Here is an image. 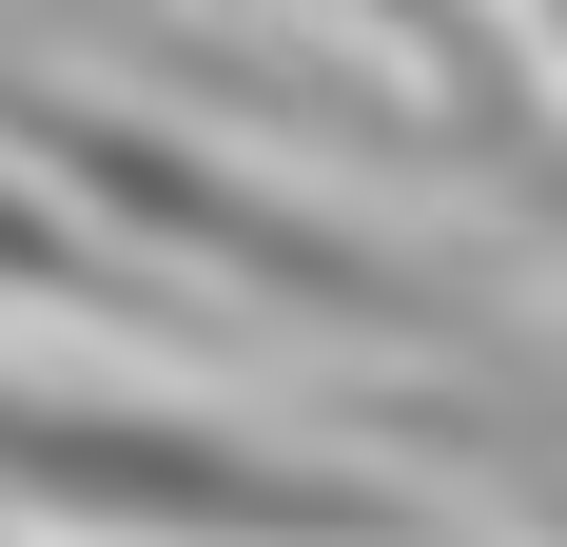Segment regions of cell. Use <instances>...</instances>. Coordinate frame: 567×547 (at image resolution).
Instances as JSON below:
<instances>
[{
  "label": "cell",
  "instance_id": "1",
  "mask_svg": "<svg viewBox=\"0 0 567 547\" xmlns=\"http://www.w3.org/2000/svg\"><path fill=\"white\" fill-rule=\"evenodd\" d=\"M0 528L59 547H451V508L333 450H275L235 411L176 391H79V372H0Z\"/></svg>",
  "mask_w": 567,
  "mask_h": 547
},
{
  "label": "cell",
  "instance_id": "2",
  "mask_svg": "<svg viewBox=\"0 0 567 547\" xmlns=\"http://www.w3.org/2000/svg\"><path fill=\"white\" fill-rule=\"evenodd\" d=\"M0 137H40L117 235H157V255L235 274V293H293V313H431L352 216H313V196H275V176H235V157H196V137H157V117H99V99H59V79H0Z\"/></svg>",
  "mask_w": 567,
  "mask_h": 547
}]
</instances>
